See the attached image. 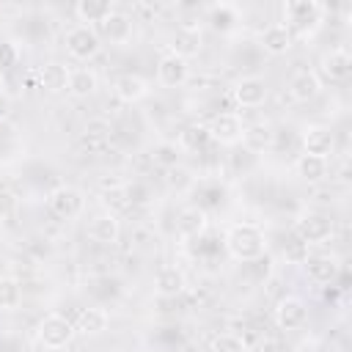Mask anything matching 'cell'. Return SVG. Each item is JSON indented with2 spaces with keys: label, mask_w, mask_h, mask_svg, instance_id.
Listing matches in <instances>:
<instances>
[{
  "label": "cell",
  "mask_w": 352,
  "mask_h": 352,
  "mask_svg": "<svg viewBox=\"0 0 352 352\" xmlns=\"http://www.w3.org/2000/svg\"><path fill=\"white\" fill-rule=\"evenodd\" d=\"M223 248L234 261L253 264V261L264 258V253H267V234L258 223L242 220V223L228 226V231L223 236Z\"/></svg>",
  "instance_id": "obj_1"
},
{
  "label": "cell",
  "mask_w": 352,
  "mask_h": 352,
  "mask_svg": "<svg viewBox=\"0 0 352 352\" xmlns=\"http://www.w3.org/2000/svg\"><path fill=\"white\" fill-rule=\"evenodd\" d=\"M327 8L319 0H289L283 3V25L289 28L292 38H314L324 22Z\"/></svg>",
  "instance_id": "obj_2"
},
{
  "label": "cell",
  "mask_w": 352,
  "mask_h": 352,
  "mask_svg": "<svg viewBox=\"0 0 352 352\" xmlns=\"http://www.w3.org/2000/svg\"><path fill=\"white\" fill-rule=\"evenodd\" d=\"M336 231V220L327 212L308 209L294 220V236L300 245H324Z\"/></svg>",
  "instance_id": "obj_3"
},
{
  "label": "cell",
  "mask_w": 352,
  "mask_h": 352,
  "mask_svg": "<svg viewBox=\"0 0 352 352\" xmlns=\"http://www.w3.org/2000/svg\"><path fill=\"white\" fill-rule=\"evenodd\" d=\"M63 47L74 60L88 63L102 52V38H99L96 28H91V25H72L63 36Z\"/></svg>",
  "instance_id": "obj_4"
},
{
  "label": "cell",
  "mask_w": 352,
  "mask_h": 352,
  "mask_svg": "<svg viewBox=\"0 0 352 352\" xmlns=\"http://www.w3.org/2000/svg\"><path fill=\"white\" fill-rule=\"evenodd\" d=\"M47 209L60 217V220H77L85 212V192L80 187L72 184H60L55 190H50L47 195Z\"/></svg>",
  "instance_id": "obj_5"
},
{
  "label": "cell",
  "mask_w": 352,
  "mask_h": 352,
  "mask_svg": "<svg viewBox=\"0 0 352 352\" xmlns=\"http://www.w3.org/2000/svg\"><path fill=\"white\" fill-rule=\"evenodd\" d=\"M272 319H275V327L283 330V333H292V330H302L308 324V305L302 297L297 294H286L275 302L272 308Z\"/></svg>",
  "instance_id": "obj_6"
},
{
  "label": "cell",
  "mask_w": 352,
  "mask_h": 352,
  "mask_svg": "<svg viewBox=\"0 0 352 352\" xmlns=\"http://www.w3.org/2000/svg\"><path fill=\"white\" fill-rule=\"evenodd\" d=\"M74 336H77L74 333V324L66 316H60V314H47L38 322V341H41L44 349H52V352L55 349H63V346L72 344Z\"/></svg>",
  "instance_id": "obj_7"
},
{
  "label": "cell",
  "mask_w": 352,
  "mask_h": 352,
  "mask_svg": "<svg viewBox=\"0 0 352 352\" xmlns=\"http://www.w3.org/2000/svg\"><path fill=\"white\" fill-rule=\"evenodd\" d=\"M96 33L102 41H110L116 47H124L132 41V33H135V19L118 8H113L99 25H96Z\"/></svg>",
  "instance_id": "obj_8"
},
{
  "label": "cell",
  "mask_w": 352,
  "mask_h": 352,
  "mask_svg": "<svg viewBox=\"0 0 352 352\" xmlns=\"http://www.w3.org/2000/svg\"><path fill=\"white\" fill-rule=\"evenodd\" d=\"M267 94H270L267 80L258 77V74L239 77V80L234 82V88H231L234 102H236L239 107H245V110H256V107H261V104L267 102Z\"/></svg>",
  "instance_id": "obj_9"
},
{
  "label": "cell",
  "mask_w": 352,
  "mask_h": 352,
  "mask_svg": "<svg viewBox=\"0 0 352 352\" xmlns=\"http://www.w3.org/2000/svg\"><path fill=\"white\" fill-rule=\"evenodd\" d=\"M242 132H245V121L239 113H217L206 126L209 140L220 146H236L242 140Z\"/></svg>",
  "instance_id": "obj_10"
},
{
  "label": "cell",
  "mask_w": 352,
  "mask_h": 352,
  "mask_svg": "<svg viewBox=\"0 0 352 352\" xmlns=\"http://www.w3.org/2000/svg\"><path fill=\"white\" fill-rule=\"evenodd\" d=\"M352 72V55L346 47H333L327 50L322 58H319V80H327V82H344Z\"/></svg>",
  "instance_id": "obj_11"
},
{
  "label": "cell",
  "mask_w": 352,
  "mask_h": 352,
  "mask_svg": "<svg viewBox=\"0 0 352 352\" xmlns=\"http://www.w3.org/2000/svg\"><path fill=\"white\" fill-rule=\"evenodd\" d=\"M302 267H305L308 280H314L316 286L333 283L338 278V272H341V264H338V258L333 253H311V256L305 253Z\"/></svg>",
  "instance_id": "obj_12"
},
{
  "label": "cell",
  "mask_w": 352,
  "mask_h": 352,
  "mask_svg": "<svg viewBox=\"0 0 352 352\" xmlns=\"http://www.w3.org/2000/svg\"><path fill=\"white\" fill-rule=\"evenodd\" d=\"M187 80H190V60H184L173 52H165L157 60V82L162 88H182Z\"/></svg>",
  "instance_id": "obj_13"
},
{
  "label": "cell",
  "mask_w": 352,
  "mask_h": 352,
  "mask_svg": "<svg viewBox=\"0 0 352 352\" xmlns=\"http://www.w3.org/2000/svg\"><path fill=\"white\" fill-rule=\"evenodd\" d=\"M286 88H289V96H292L294 102L305 104V102H314V99L319 96L322 80H319V74H316L314 69H294V72L289 74Z\"/></svg>",
  "instance_id": "obj_14"
},
{
  "label": "cell",
  "mask_w": 352,
  "mask_h": 352,
  "mask_svg": "<svg viewBox=\"0 0 352 352\" xmlns=\"http://www.w3.org/2000/svg\"><path fill=\"white\" fill-rule=\"evenodd\" d=\"M336 151V135L324 124H311L302 129V154L327 160Z\"/></svg>",
  "instance_id": "obj_15"
},
{
  "label": "cell",
  "mask_w": 352,
  "mask_h": 352,
  "mask_svg": "<svg viewBox=\"0 0 352 352\" xmlns=\"http://www.w3.org/2000/svg\"><path fill=\"white\" fill-rule=\"evenodd\" d=\"M204 50V33L198 25H179L173 33H170V52L190 60L195 58L198 52Z\"/></svg>",
  "instance_id": "obj_16"
},
{
  "label": "cell",
  "mask_w": 352,
  "mask_h": 352,
  "mask_svg": "<svg viewBox=\"0 0 352 352\" xmlns=\"http://www.w3.org/2000/svg\"><path fill=\"white\" fill-rule=\"evenodd\" d=\"M148 91H151L148 80L140 77V74H135V72H124V74H118V77L113 80V94H116V99L124 102V104H135V102L146 99Z\"/></svg>",
  "instance_id": "obj_17"
},
{
  "label": "cell",
  "mask_w": 352,
  "mask_h": 352,
  "mask_svg": "<svg viewBox=\"0 0 352 352\" xmlns=\"http://www.w3.org/2000/svg\"><path fill=\"white\" fill-rule=\"evenodd\" d=\"M258 47L267 52V55H283V52H289L292 50V44H294V38H292V33H289V28L283 25V22H270V25H264L261 30H258Z\"/></svg>",
  "instance_id": "obj_18"
},
{
  "label": "cell",
  "mask_w": 352,
  "mask_h": 352,
  "mask_svg": "<svg viewBox=\"0 0 352 352\" xmlns=\"http://www.w3.org/2000/svg\"><path fill=\"white\" fill-rule=\"evenodd\" d=\"M72 324H74V333H80L85 338H94V336H102L110 327V314L102 305H88L77 314V319Z\"/></svg>",
  "instance_id": "obj_19"
},
{
  "label": "cell",
  "mask_w": 352,
  "mask_h": 352,
  "mask_svg": "<svg viewBox=\"0 0 352 352\" xmlns=\"http://www.w3.org/2000/svg\"><path fill=\"white\" fill-rule=\"evenodd\" d=\"M206 226H209V214H206V209L198 206V204H190V206H184V209L176 214V231H179V236H184V239L201 236V234L206 231Z\"/></svg>",
  "instance_id": "obj_20"
},
{
  "label": "cell",
  "mask_w": 352,
  "mask_h": 352,
  "mask_svg": "<svg viewBox=\"0 0 352 352\" xmlns=\"http://www.w3.org/2000/svg\"><path fill=\"white\" fill-rule=\"evenodd\" d=\"M88 236L99 245H116L121 236V220L113 212H99L88 223Z\"/></svg>",
  "instance_id": "obj_21"
},
{
  "label": "cell",
  "mask_w": 352,
  "mask_h": 352,
  "mask_svg": "<svg viewBox=\"0 0 352 352\" xmlns=\"http://www.w3.org/2000/svg\"><path fill=\"white\" fill-rule=\"evenodd\" d=\"M248 154H264L275 146V132L267 121H256V124H245V132H242V140Z\"/></svg>",
  "instance_id": "obj_22"
},
{
  "label": "cell",
  "mask_w": 352,
  "mask_h": 352,
  "mask_svg": "<svg viewBox=\"0 0 352 352\" xmlns=\"http://www.w3.org/2000/svg\"><path fill=\"white\" fill-rule=\"evenodd\" d=\"M184 286H187V278L176 264H162L154 272V289L160 297H176L184 292Z\"/></svg>",
  "instance_id": "obj_23"
},
{
  "label": "cell",
  "mask_w": 352,
  "mask_h": 352,
  "mask_svg": "<svg viewBox=\"0 0 352 352\" xmlns=\"http://www.w3.org/2000/svg\"><path fill=\"white\" fill-rule=\"evenodd\" d=\"M69 72L72 69H66L63 63L50 60V63H44L38 69V85L47 94H63V91H69Z\"/></svg>",
  "instance_id": "obj_24"
},
{
  "label": "cell",
  "mask_w": 352,
  "mask_h": 352,
  "mask_svg": "<svg viewBox=\"0 0 352 352\" xmlns=\"http://www.w3.org/2000/svg\"><path fill=\"white\" fill-rule=\"evenodd\" d=\"M294 170L302 182L308 184H319L330 176V162L322 160V157H311V154H300L297 162H294Z\"/></svg>",
  "instance_id": "obj_25"
},
{
  "label": "cell",
  "mask_w": 352,
  "mask_h": 352,
  "mask_svg": "<svg viewBox=\"0 0 352 352\" xmlns=\"http://www.w3.org/2000/svg\"><path fill=\"white\" fill-rule=\"evenodd\" d=\"M110 11H113V3H110V0H77V3H74L77 25H91V28H96Z\"/></svg>",
  "instance_id": "obj_26"
},
{
  "label": "cell",
  "mask_w": 352,
  "mask_h": 352,
  "mask_svg": "<svg viewBox=\"0 0 352 352\" xmlns=\"http://www.w3.org/2000/svg\"><path fill=\"white\" fill-rule=\"evenodd\" d=\"M206 22L214 28V30H234V25L239 22V8L234 3H212L206 6Z\"/></svg>",
  "instance_id": "obj_27"
},
{
  "label": "cell",
  "mask_w": 352,
  "mask_h": 352,
  "mask_svg": "<svg viewBox=\"0 0 352 352\" xmlns=\"http://www.w3.org/2000/svg\"><path fill=\"white\" fill-rule=\"evenodd\" d=\"M99 88V74L88 66H80V69H72L69 72V94L77 96V99H85L91 96L94 91Z\"/></svg>",
  "instance_id": "obj_28"
},
{
  "label": "cell",
  "mask_w": 352,
  "mask_h": 352,
  "mask_svg": "<svg viewBox=\"0 0 352 352\" xmlns=\"http://www.w3.org/2000/svg\"><path fill=\"white\" fill-rule=\"evenodd\" d=\"M22 305V283L11 275H0V311H16Z\"/></svg>",
  "instance_id": "obj_29"
},
{
  "label": "cell",
  "mask_w": 352,
  "mask_h": 352,
  "mask_svg": "<svg viewBox=\"0 0 352 352\" xmlns=\"http://www.w3.org/2000/svg\"><path fill=\"white\" fill-rule=\"evenodd\" d=\"M151 157H154V162H157L160 168H176L179 160H182V148H179L176 143H170V140H162V143L154 146Z\"/></svg>",
  "instance_id": "obj_30"
},
{
  "label": "cell",
  "mask_w": 352,
  "mask_h": 352,
  "mask_svg": "<svg viewBox=\"0 0 352 352\" xmlns=\"http://www.w3.org/2000/svg\"><path fill=\"white\" fill-rule=\"evenodd\" d=\"M209 352H248V344L236 333H217L209 341Z\"/></svg>",
  "instance_id": "obj_31"
},
{
  "label": "cell",
  "mask_w": 352,
  "mask_h": 352,
  "mask_svg": "<svg viewBox=\"0 0 352 352\" xmlns=\"http://www.w3.org/2000/svg\"><path fill=\"white\" fill-rule=\"evenodd\" d=\"M19 60V47L14 41H0V69H8V66H16Z\"/></svg>",
  "instance_id": "obj_32"
},
{
  "label": "cell",
  "mask_w": 352,
  "mask_h": 352,
  "mask_svg": "<svg viewBox=\"0 0 352 352\" xmlns=\"http://www.w3.org/2000/svg\"><path fill=\"white\" fill-rule=\"evenodd\" d=\"M107 132H110V124H107L104 118H91V121L85 124V138H96V140H102Z\"/></svg>",
  "instance_id": "obj_33"
}]
</instances>
